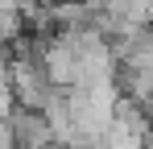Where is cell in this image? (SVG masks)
I'll use <instances>...</instances> for the list:
<instances>
[{
  "mask_svg": "<svg viewBox=\"0 0 153 149\" xmlns=\"http://www.w3.org/2000/svg\"><path fill=\"white\" fill-rule=\"evenodd\" d=\"M8 128H13V145L17 149H42V145H50V141H58L50 120L42 112H29V108H17L8 116Z\"/></svg>",
  "mask_w": 153,
  "mask_h": 149,
  "instance_id": "obj_1",
  "label": "cell"
},
{
  "mask_svg": "<svg viewBox=\"0 0 153 149\" xmlns=\"http://www.w3.org/2000/svg\"><path fill=\"white\" fill-rule=\"evenodd\" d=\"M25 33H29V17L21 8H0V46L13 50Z\"/></svg>",
  "mask_w": 153,
  "mask_h": 149,
  "instance_id": "obj_2",
  "label": "cell"
}]
</instances>
